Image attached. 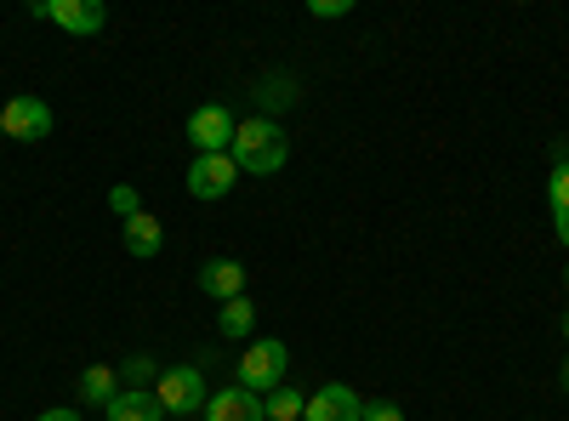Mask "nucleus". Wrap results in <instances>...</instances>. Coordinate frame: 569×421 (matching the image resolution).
I'll list each match as a JSON object with an SVG mask.
<instances>
[{"label": "nucleus", "mask_w": 569, "mask_h": 421, "mask_svg": "<svg viewBox=\"0 0 569 421\" xmlns=\"http://www.w3.org/2000/svg\"><path fill=\"white\" fill-rule=\"evenodd\" d=\"M228 154H233V166L251 171V177H273V171H284L291 143H284V131L268 114H251V120H240V131H233V149Z\"/></svg>", "instance_id": "obj_1"}, {"label": "nucleus", "mask_w": 569, "mask_h": 421, "mask_svg": "<svg viewBox=\"0 0 569 421\" xmlns=\"http://www.w3.org/2000/svg\"><path fill=\"white\" fill-rule=\"evenodd\" d=\"M154 399H160V410L166 415H206V377H200V364H171V370H160V382H154Z\"/></svg>", "instance_id": "obj_2"}, {"label": "nucleus", "mask_w": 569, "mask_h": 421, "mask_svg": "<svg viewBox=\"0 0 569 421\" xmlns=\"http://www.w3.org/2000/svg\"><path fill=\"white\" fill-rule=\"evenodd\" d=\"M284 364H291V353H284L279 337L251 342V348L240 353V388H246V393H273V388H284Z\"/></svg>", "instance_id": "obj_3"}, {"label": "nucleus", "mask_w": 569, "mask_h": 421, "mask_svg": "<svg viewBox=\"0 0 569 421\" xmlns=\"http://www.w3.org/2000/svg\"><path fill=\"white\" fill-rule=\"evenodd\" d=\"M0 131H7L12 143H40V137H52V103L23 91V98H12L0 109Z\"/></svg>", "instance_id": "obj_4"}, {"label": "nucleus", "mask_w": 569, "mask_h": 421, "mask_svg": "<svg viewBox=\"0 0 569 421\" xmlns=\"http://www.w3.org/2000/svg\"><path fill=\"white\" fill-rule=\"evenodd\" d=\"M233 131H240V120H233L222 103H200L194 114H188V143H194V154H228Z\"/></svg>", "instance_id": "obj_5"}, {"label": "nucleus", "mask_w": 569, "mask_h": 421, "mask_svg": "<svg viewBox=\"0 0 569 421\" xmlns=\"http://www.w3.org/2000/svg\"><path fill=\"white\" fill-rule=\"evenodd\" d=\"M29 12L46 18V23H58V29H69V34H98L109 23L103 0H34Z\"/></svg>", "instance_id": "obj_6"}, {"label": "nucleus", "mask_w": 569, "mask_h": 421, "mask_svg": "<svg viewBox=\"0 0 569 421\" xmlns=\"http://www.w3.org/2000/svg\"><path fill=\"white\" fill-rule=\"evenodd\" d=\"M233 182H240L233 154H194V166H188V194L194 200H222L233 194Z\"/></svg>", "instance_id": "obj_7"}, {"label": "nucleus", "mask_w": 569, "mask_h": 421, "mask_svg": "<svg viewBox=\"0 0 569 421\" xmlns=\"http://www.w3.org/2000/svg\"><path fill=\"white\" fill-rule=\"evenodd\" d=\"M359 415H365V399H359L348 382L319 388V393L308 399V410H302V421H359Z\"/></svg>", "instance_id": "obj_8"}, {"label": "nucleus", "mask_w": 569, "mask_h": 421, "mask_svg": "<svg viewBox=\"0 0 569 421\" xmlns=\"http://www.w3.org/2000/svg\"><path fill=\"white\" fill-rule=\"evenodd\" d=\"M206 421H268V404H262V393H246L233 382V388L206 399Z\"/></svg>", "instance_id": "obj_9"}, {"label": "nucleus", "mask_w": 569, "mask_h": 421, "mask_svg": "<svg viewBox=\"0 0 569 421\" xmlns=\"http://www.w3.org/2000/svg\"><path fill=\"white\" fill-rule=\"evenodd\" d=\"M200 291L217 297V302H233V297H246V262H233V257H211L200 268Z\"/></svg>", "instance_id": "obj_10"}, {"label": "nucleus", "mask_w": 569, "mask_h": 421, "mask_svg": "<svg viewBox=\"0 0 569 421\" xmlns=\"http://www.w3.org/2000/svg\"><path fill=\"white\" fill-rule=\"evenodd\" d=\"M160 245H166V228L149 217V211H137V217H126V251L137 257V262H149V257H160Z\"/></svg>", "instance_id": "obj_11"}, {"label": "nucleus", "mask_w": 569, "mask_h": 421, "mask_svg": "<svg viewBox=\"0 0 569 421\" xmlns=\"http://www.w3.org/2000/svg\"><path fill=\"white\" fill-rule=\"evenodd\" d=\"M103 415H109V421H166L160 399H154V393H142V388H120V399H114Z\"/></svg>", "instance_id": "obj_12"}, {"label": "nucleus", "mask_w": 569, "mask_h": 421, "mask_svg": "<svg viewBox=\"0 0 569 421\" xmlns=\"http://www.w3.org/2000/svg\"><path fill=\"white\" fill-rule=\"evenodd\" d=\"M114 399H120V370H114V364H91L86 377H80V404L109 410Z\"/></svg>", "instance_id": "obj_13"}, {"label": "nucleus", "mask_w": 569, "mask_h": 421, "mask_svg": "<svg viewBox=\"0 0 569 421\" xmlns=\"http://www.w3.org/2000/svg\"><path fill=\"white\" fill-rule=\"evenodd\" d=\"M547 206H552L558 245H569V171H552V182H547Z\"/></svg>", "instance_id": "obj_14"}, {"label": "nucleus", "mask_w": 569, "mask_h": 421, "mask_svg": "<svg viewBox=\"0 0 569 421\" xmlns=\"http://www.w3.org/2000/svg\"><path fill=\"white\" fill-rule=\"evenodd\" d=\"M251 324H257V308H251L246 297L222 302V313H217V331H222V337H251Z\"/></svg>", "instance_id": "obj_15"}, {"label": "nucleus", "mask_w": 569, "mask_h": 421, "mask_svg": "<svg viewBox=\"0 0 569 421\" xmlns=\"http://www.w3.org/2000/svg\"><path fill=\"white\" fill-rule=\"evenodd\" d=\"M262 404H268V421H302V410H308V393H297L291 382H284V388H273Z\"/></svg>", "instance_id": "obj_16"}, {"label": "nucleus", "mask_w": 569, "mask_h": 421, "mask_svg": "<svg viewBox=\"0 0 569 421\" xmlns=\"http://www.w3.org/2000/svg\"><path fill=\"white\" fill-rule=\"evenodd\" d=\"M120 382L149 393V382H160V370H154V359H149V353H137V359H126V364H120Z\"/></svg>", "instance_id": "obj_17"}, {"label": "nucleus", "mask_w": 569, "mask_h": 421, "mask_svg": "<svg viewBox=\"0 0 569 421\" xmlns=\"http://www.w3.org/2000/svg\"><path fill=\"white\" fill-rule=\"evenodd\" d=\"M257 98H262V109H284V103H297V86L291 80H262V91H257Z\"/></svg>", "instance_id": "obj_18"}, {"label": "nucleus", "mask_w": 569, "mask_h": 421, "mask_svg": "<svg viewBox=\"0 0 569 421\" xmlns=\"http://www.w3.org/2000/svg\"><path fill=\"white\" fill-rule=\"evenodd\" d=\"M109 211H114V217H137V211H142V200H137L131 182H114V189H109Z\"/></svg>", "instance_id": "obj_19"}, {"label": "nucleus", "mask_w": 569, "mask_h": 421, "mask_svg": "<svg viewBox=\"0 0 569 421\" xmlns=\"http://www.w3.org/2000/svg\"><path fill=\"white\" fill-rule=\"evenodd\" d=\"M359 421H405V410L393 399H365V415Z\"/></svg>", "instance_id": "obj_20"}, {"label": "nucleus", "mask_w": 569, "mask_h": 421, "mask_svg": "<svg viewBox=\"0 0 569 421\" xmlns=\"http://www.w3.org/2000/svg\"><path fill=\"white\" fill-rule=\"evenodd\" d=\"M308 12H313V18H348L353 0H308Z\"/></svg>", "instance_id": "obj_21"}, {"label": "nucleus", "mask_w": 569, "mask_h": 421, "mask_svg": "<svg viewBox=\"0 0 569 421\" xmlns=\"http://www.w3.org/2000/svg\"><path fill=\"white\" fill-rule=\"evenodd\" d=\"M40 421H80V410H40Z\"/></svg>", "instance_id": "obj_22"}, {"label": "nucleus", "mask_w": 569, "mask_h": 421, "mask_svg": "<svg viewBox=\"0 0 569 421\" xmlns=\"http://www.w3.org/2000/svg\"><path fill=\"white\" fill-rule=\"evenodd\" d=\"M563 388H569V359H563Z\"/></svg>", "instance_id": "obj_23"}, {"label": "nucleus", "mask_w": 569, "mask_h": 421, "mask_svg": "<svg viewBox=\"0 0 569 421\" xmlns=\"http://www.w3.org/2000/svg\"><path fill=\"white\" fill-rule=\"evenodd\" d=\"M563 337H569V313H563Z\"/></svg>", "instance_id": "obj_24"}, {"label": "nucleus", "mask_w": 569, "mask_h": 421, "mask_svg": "<svg viewBox=\"0 0 569 421\" xmlns=\"http://www.w3.org/2000/svg\"><path fill=\"white\" fill-rule=\"evenodd\" d=\"M0 137H7V131H0Z\"/></svg>", "instance_id": "obj_25"}]
</instances>
